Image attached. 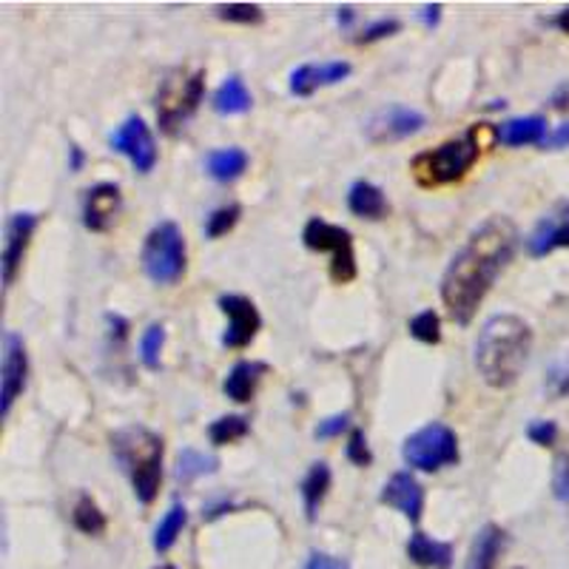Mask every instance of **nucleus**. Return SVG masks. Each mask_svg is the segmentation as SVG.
I'll list each match as a JSON object with an SVG mask.
<instances>
[{
	"mask_svg": "<svg viewBox=\"0 0 569 569\" xmlns=\"http://www.w3.org/2000/svg\"><path fill=\"white\" fill-rule=\"evenodd\" d=\"M347 209L354 211L361 220H382L388 216V197L376 182L370 180H356L347 191Z\"/></svg>",
	"mask_w": 569,
	"mask_h": 569,
	"instance_id": "obj_20",
	"label": "nucleus"
},
{
	"mask_svg": "<svg viewBox=\"0 0 569 569\" xmlns=\"http://www.w3.org/2000/svg\"><path fill=\"white\" fill-rule=\"evenodd\" d=\"M527 438L538 447H553L558 438V424L549 422V419H538L527 427Z\"/></svg>",
	"mask_w": 569,
	"mask_h": 569,
	"instance_id": "obj_38",
	"label": "nucleus"
},
{
	"mask_svg": "<svg viewBox=\"0 0 569 569\" xmlns=\"http://www.w3.org/2000/svg\"><path fill=\"white\" fill-rule=\"evenodd\" d=\"M220 311L228 316V327L223 334L225 347H248L250 342L257 339L259 327H263V316H259L257 305L250 302L248 297H239V293H223L220 297Z\"/></svg>",
	"mask_w": 569,
	"mask_h": 569,
	"instance_id": "obj_12",
	"label": "nucleus"
},
{
	"mask_svg": "<svg viewBox=\"0 0 569 569\" xmlns=\"http://www.w3.org/2000/svg\"><path fill=\"white\" fill-rule=\"evenodd\" d=\"M553 23H556V26L561 29V32H567V35H569V7L564 9V12H558L556 18H553Z\"/></svg>",
	"mask_w": 569,
	"mask_h": 569,
	"instance_id": "obj_46",
	"label": "nucleus"
},
{
	"mask_svg": "<svg viewBox=\"0 0 569 569\" xmlns=\"http://www.w3.org/2000/svg\"><path fill=\"white\" fill-rule=\"evenodd\" d=\"M248 431H250V424L245 416H223V419H216V422H211L209 438L216 447H225L248 436Z\"/></svg>",
	"mask_w": 569,
	"mask_h": 569,
	"instance_id": "obj_29",
	"label": "nucleus"
},
{
	"mask_svg": "<svg viewBox=\"0 0 569 569\" xmlns=\"http://www.w3.org/2000/svg\"><path fill=\"white\" fill-rule=\"evenodd\" d=\"M558 248H569V200L549 209L527 236L529 257H547Z\"/></svg>",
	"mask_w": 569,
	"mask_h": 569,
	"instance_id": "obj_14",
	"label": "nucleus"
},
{
	"mask_svg": "<svg viewBox=\"0 0 569 569\" xmlns=\"http://www.w3.org/2000/svg\"><path fill=\"white\" fill-rule=\"evenodd\" d=\"M302 243L308 250L316 254H331V279L336 284H347L356 279V254H354V234L342 225L325 223L320 216L308 220L302 231Z\"/></svg>",
	"mask_w": 569,
	"mask_h": 569,
	"instance_id": "obj_8",
	"label": "nucleus"
},
{
	"mask_svg": "<svg viewBox=\"0 0 569 569\" xmlns=\"http://www.w3.org/2000/svg\"><path fill=\"white\" fill-rule=\"evenodd\" d=\"M216 18H220V21L250 26V23H263L265 14L257 3H220V7H216Z\"/></svg>",
	"mask_w": 569,
	"mask_h": 569,
	"instance_id": "obj_32",
	"label": "nucleus"
},
{
	"mask_svg": "<svg viewBox=\"0 0 569 569\" xmlns=\"http://www.w3.org/2000/svg\"><path fill=\"white\" fill-rule=\"evenodd\" d=\"M404 465L422 472H438L458 461V438L445 422L424 424L422 431L410 433L402 447Z\"/></svg>",
	"mask_w": 569,
	"mask_h": 569,
	"instance_id": "obj_7",
	"label": "nucleus"
},
{
	"mask_svg": "<svg viewBox=\"0 0 569 569\" xmlns=\"http://www.w3.org/2000/svg\"><path fill=\"white\" fill-rule=\"evenodd\" d=\"M250 91L245 86L243 77L231 75L220 89L214 91V98H211V105H214L216 114H223V118H234V114H245L250 109Z\"/></svg>",
	"mask_w": 569,
	"mask_h": 569,
	"instance_id": "obj_24",
	"label": "nucleus"
},
{
	"mask_svg": "<svg viewBox=\"0 0 569 569\" xmlns=\"http://www.w3.org/2000/svg\"><path fill=\"white\" fill-rule=\"evenodd\" d=\"M220 470V458L211 456V453L194 450V447H186L177 456V465H174V479L180 484H191V481L202 479V476H214Z\"/></svg>",
	"mask_w": 569,
	"mask_h": 569,
	"instance_id": "obj_25",
	"label": "nucleus"
},
{
	"mask_svg": "<svg viewBox=\"0 0 569 569\" xmlns=\"http://www.w3.org/2000/svg\"><path fill=\"white\" fill-rule=\"evenodd\" d=\"M382 504L399 510L402 515H408L413 524L422 518L424 513V490L419 484V479L410 470L393 472L382 490Z\"/></svg>",
	"mask_w": 569,
	"mask_h": 569,
	"instance_id": "obj_16",
	"label": "nucleus"
},
{
	"mask_svg": "<svg viewBox=\"0 0 569 569\" xmlns=\"http://www.w3.org/2000/svg\"><path fill=\"white\" fill-rule=\"evenodd\" d=\"M120 209H123V194H120L118 182H98L86 191L83 225L94 234H103L114 223Z\"/></svg>",
	"mask_w": 569,
	"mask_h": 569,
	"instance_id": "obj_15",
	"label": "nucleus"
},
{
	"mask_svg": "<svg viewBox=\"0 0 569 569\" xmlns=\"http://www.w3.org/2000/svg\"><path fill=\"white\" fill-rule=\"evenodd\" d=\"M71 521H75V527L86 535H103L105 533V515L103 510L98 507V501L91 499V495H80L71 510Z\"/></svg>",
	"mask_w": 569,
	"mask_h": 569,
	"instance_id": "obj_28",
	"label": "nucleus"
},
{
	"mask_svg": "<svg viewBox=\"0 0 569 569\" xmlns=\"http://www.w3.org/2000/svg\"><path fill=\"white\" fill-rule=\"evenodd\" d=\"M495 140H501L504 146H544L547 140V120L533 114V118H515L507 123L495 125Z\"/></svg>",
	"mask_w": 569,
	"mask_h": 569,
	"instance_id": "obj_19",
	"label": "nucleus"
},
{
	"mask_svg": "<svg viewBox=\"0 0 569 569\" xmlns=\"http://www.w3.org/2000/svg\"><path fill=\"white\" fill-rule=\"evenodd\" d=\"M399 29H402V23H399L397 18H382V21H376L370 23V26L361 29V35L356 37V43H359V46H365V43H376V41H382V37L397 35Z\"/></svg>",
	"mask_w": 569,
	"mask_h": 569,
	"instance_id": "obj_37",
	"label": "nucleus"
},
{
	"mask_svg": "<svg viewBox=\"0 0 569 569\" xmlns=\"http://www.w3.org/2000/svg\"><path fill=\"white\" fill-rule=\"evenodd\" d=\"M202 98H205V75L202 71H177L163 80L160 91H157V120L166 134H177L182 123L194 118L200 109Z\"/></svg>",
	"mask_w": 569,
	"mask_h": 569,
	"instance_id": "obj_6",
	"label": "nucleus"
},
{
	"mask_svg": "<svg viewBox=\"0 0 569 569\" xmlns=\"http://www.w3.org/2000/svg\"><path fill=\"white\" fill-rule=\"evenodd\" d=\"M422 21L427 29L438 26V21H442V3H427V7L422 9Z\"/></svg>",
	"mask_w": 569,
	"mask_h": 569,
	"instance_id": "obj_43",
	"label": "nucleus"
},
{
	"mask_svg": "<svg viewBox=\"0 0 569 569\" xmlns=\"http://www.w3.org/2000/svg\"><path fill=\"white\" fill-rule=\"evenodd\" d=\"M347 461H354L356 467H370L373 465V453L368 447V438H365V431H350V438H347L345 447Z\"/></svg>",
	"mask_w": 569,
	"mask_h": 569,
	"instance_id": "obj_34",
	"label": "nucleus"
},
{
	"mask_svg": "<svg viewBox=\"0 0 569 569\" xmlns=\"http://www.w3.org/2000/svg\"><path fill=\"white\" fill-rule=\"evenodd\" d=\"M83 163H86L83 148L71 146V148H69V171H80V168H83Z\"/></svg>",
	"mask_w": 569,
	"mask_h": 569,
	"instance_id": "obj_44",
	"label": "nucleus"
},
{
	"mask_svg": "<svg viewBox=\"0 0 569 569\" xmlns=\"http://www.w3.org/2000/svg\"><path fill=\"white\" fill-rule=\"evenodd\" d=\"M239 214H243L239 205H223V209L211 211L209 220H205V236H209V239L225 236L236 223H239Z\"/></svg>",
	"mask_w": 569,
	"mask_h": 569,
	"instance_id": "obj_33",
	"label": "nucleus"
},
{
	"mask_svg": "<svg viewBox=\"0 0 569 569\" xmlns=\"http://www.w3.org/2000/svg\"><path fill=\"white\" fill-rule=\"evenodd\" d=\"M163 345H166V327L154 322V325L146 327L143 339H140V361H143L148 370L160 368Z\"/></svg>",
	"mask_w": 569,
	"mask_h": 569,
	"instance_id": "obj_30",
	"label": "nucleus"
},
{
	"mask_svg": "<svg viewBox=\"0 0 569 569\" xmlns=\"http://www.w3.org/2000/svg\"><path fill=\"white\" fill-rule=\"evenodd\" d=\"M112 450L118 465L129 472L140 504H152L160 493L163 438L143 424H132L114 433Z\"/></svg>",
	"mask_w": 569,
	"mask_h": 569,
	"instance_id": "obj_3",
	"label": "nucleus"
},
{
	"mask_svg": "<svg viewBox=\"0 0 569 569\" xmlns=\"http://www.w3.org/2000/svg\"><path fill=\"white\" fill-rule=\"evenodd\" d=\"M305 569H347V564L334 556H325V553H313V556L308 558Z\"/></svg>",
	"mask_w": 569,
	"mask_h": 569,
	"instance_id": "obj_40",
	"label": "nucleus"
},
{
	"mask_svg": "<svg viewBox=\"0 0 569 569\" xmlns=\"http://www.w3.org/2000/svg\"><path fill=\"white\" fill-rule=\"evenodd\" d=\"M569 146V123H561L553 134H547L544 148H567Z\"/></svg>",
	"mask_w": 569,
	"mask_h": 569,
	"instance_id": "obj_41",
	"label": "nucleus"
},
{
	"mask_svg": "<svg viewBox=\"0 0 569 569\" xmlns=\"http://www.w3.org/2000/svg\"><path fill=\"white\" fill-rule=\"evenodd\" d=\"M427 125L422 112L416 109H408V105H388L382 112H376L373 118L365 125V137L376 146H384V143H399V140H408L413 134H419Z\"/></svg>",
	"mask_w": 569,
	"mask_h": 569,
	"instance_id": "obj_11",
	"label": "nucleus"
},
{
	"mask_svg": "<svg viewBox=\"0 0 569 569\" xmlns=\"http://www.w3.org/2000/svg\"><path fill=\"white\" fill-rule=\"evenodd\" d=\"M354 18H356L354 7H339V12H336V21H339L342 29L350 26V23H354Z\"/></svg>",
	"mask_w": 569,
	"mask_h": 569,
	"instance_id": "obj_45",
	"label": "nucleus"
},
{
	"mask_svg": "<svg viewBox=\"0 0 569 569\" xmlns=\"http://www.w3.org/2000/svg\"><path fill=\"white\" fill-rule=\"evenodd\" d=\"M112 148L129 157V163L140 174L154 171V166H157V143H154L152 129L140 114H129L123 120V125L112 134Z\"/></svg>",
	"mask_w": 569,
	"mask_h": 569,
	"instance_id": "obj_10",
	"label": "nucleus"
},
{
	"mask_svg": "<svg viewBox=\"0 0 569 569\" xmlns=\"http://www.w3.org/2000/svg\"><path fill=\"white\" fill-rule=\"evenodd\" d=\"M518 248V228L507 216H490L467 236L442 277V302L453 322L467 327Z\"/></svg>",
	"mask_w": 569,
	"mask_h": 569,
	"instance_id": "obj_1",
	"label": "nucleus"
},
{
	"mask_svg": "<svg viewBox=\"0 0 569 569\" xmlns=\"http://www.w3.org/2000/svg\"><path fill=\"white\" fill-rule=\"evenodd\" d=\"M186 521H188V510L182 507L180 501L171 504V510L163 515V521L157 524V529H154V549H157V553H168V549L174 547V542L180 538Z\"/></svg>",
	"mask_w": 569,
	"mask_h": 569,
	"instance_id": "obj_27",
	"label": "nucleus"
},
{
	"mask_svg": "<svg viewBox=\"0 0 569 569\" xmlns=\"http://www.w3.org/2000/svg\"><path fill=\"white\" fill-rule=\"evenodd\" d=\"M265 373H268V365H265V361H236L223 382L225 397L236 404L250 402L254 393H257L259 379H263Z\"/></svg>",
	"mask_w": 569,
	"mask_h": 569,
	"instance_id": "obj_18",
	"label": "nucleus"
},
{
	"mask_svg": "<svg viewBox=\"0 0 569 569\" xmlns=\"http://www.w3.org/2000/svg\"><path fill=\"white\" fill-rule=\"evenodd\" d=\"M347 427H350V416H347V413H336V416H331V419H325V422L316 424V431H313V436L325 442V438L342 436V433H345Z\"/></svg>",
	"mask_w": 569,
	"mask_h": 569,
	"instance_id": "obj_39",
	"label": "nucleus"
},
{
	"mask_svg": "<svg viewBox=\"0 0 569 569\" xmlns=\"http://www.w3.org/2000/svg\"><path fill=\"white\" fill-rule=\"evenodd\" d=\"M37 228V216L29 211H18L7 220V243H3V259H0V274H3V288H12L14 277L21 271V263L26 257L29 239Z\"/></svg>",
	"mask_w": 569,
	"mask_h": 569,
	"instance_id": "obj_13",
	"label": "nucleus"
},
{
	"mask_svg": "<svg viewBox=\"0 0 569 569\" xmlns=\"http://www.w3.org/2000/svg\"><path fill=\"white\" fill-rule=\"evenodd\" d=\"M507 544V533L495 524H484L476 535V542H472L470 549V558H467V567L465 569H493L495 567V558L501 556V549Z\"/></svg>",
	"mask_w": 569,
	"mask_h": 569,
	"instance_id": "obj_22",
	"label": "nucleus"
},
{
	"mask_svg": "<svg viewBox=\"0 0 569 569\" xmlns=\"http://www.w3.org/2000/svg\"><path fill=\"white\" fill-rule=\"evenodd\" d=\"M553 495L564 504L569 501V453H558L553 461Z\"/></svg>",
	"mask_w": 569,
	"mask_h": 569,
	"instance_id": "obj_36",
	"label": "nucleus"
},
{
	"mask_svg": "<svg viewBox=\"0 0 569 569\" xmlns=\"http://www.w3.org/2000/svg\"><path fill=\"white\" fill-rule=\"evenodd\" d=\"M533 350V327L515 313H495L476 339V368L490 388L507 390L518 382Z\"/></svg>",
	"mask_w": 569,
	"mask_h": 569,
	"instance_id": "obj_2",
	"label": "nucleus"
},
{
	"mask_svg": "<svg viewBox=\"0 0 569 569\" xmlns=\"http://www.w3.org/2000/svg\"><path fill=\"white\" fill-rule=\"evenodd\" d=\"M410 336L424 345H438L442 342V320L436 311H422L410 320Z\"/></svg>",
	"mask_w": 569,
	"mask_h": 569,
	"instance_id": "obj_31",
	"label": "nucleus"
},
{
	"mask_svg": "<svg viewBox=\"0 0 569 569\" xmlns=\"http://www.w3.org/2000/svg\"><path fill=\"white\" fill-rule=\"evenodd\" d=\"M350 75V63L347 60H331V63H305L291 75V91L297 98H308L316 89L325 86L342 83Z\"/></svg>",
	"mask_w": 569,
	"mask_h": 569,
	"instance_id": "obj_17",
	"label": "nucleus"
},
{
	"mask_svg": "<svg viewBox=\"0 0 569 569\" xmlns=\"http://www.w3.org/2000/svg\"><path fill=\"white\" fill-rule=\"evenodd\" d=\"M140 265L152 282L171 284L186 274V236L177 223H160L148 231Z\"/></svg>",
	"mask_w": 569,
	"mask_h": 569,
	"instance_id": "obj_5",
	"label": "nucleus"
},
{
	"mask_svg": "<svg viewBox=\"0 0 569 569\" xmlns=\"http://www.w3.org/2000/svg\"><path fill=\"white\" fill-rule=\"evenodd\" d=\"M157 569H174V567H157Z\"/></svg>",
	"mask_w": 569,
	"mask_h": 569,
	"instance_id": "obj_47",
	"label": "nucleus"
},
{
	"mask_svg": "<svg viewBox=\"0 0 569 569\" xmlns=\"http://www.w3.org/2000/svg\"><path fill=\"white\" fill-rule=\"evenodd\" d=\"M549 105L558 109V112H569V80L549 94Z\"/></svg>",
	"mask_w": 569,
	"mask_h": 569,
	"instance_id": "obj_42",
	"label": "nucleus"
},
{
	"mask_svg": "<svg viewBox=\"0 0 569 569\" xmlns=\"http://www.w3.org/2000/svg\"><path fill=\"white\" fill-rule=\"evenodd\" d=\"M487 132V125H472L470 132L461 134L456 140H447L433 152H422L413 157L410 163V171L419 180V186L436 188V186H450L458 182L476 166L481 154V134Z\"/></svg>",
	"mask_w": 569,
	"mask_h": 569,
	"instance_id": "obj_4",
	"label": "nucleus"
},
{
	"mask_svg": "<svg viewBox=\"0 0 569 569\" xmlns=\"http://www.w3.org/2000/svg\"><path fill=\"white\" fill-rule=\"evenodd\" d=\"M547 390H549V397H556V399L569 397V354L549 368Z\"/></svg>",
	"mask_w": 569,
	"mask_h": 569,
	"instance_id": "obj_35",
	"label": "nucleus"
},
{
	"mask_svg": "<svg viewBox=\"0 0 569 569\" xmlns=\"http://www.w3.org/2000/svg\"><path fill=\"white\" fill-rule=\"evenodd\" d=\"M29 376V356L23 336L14 331L3 334V365H0V416L9 419L14 399L21 397L26 388Z\"/></svg>",
	"mask_w": 569,
	"mask_h": 569,
	"instance_id": "obj_9",
	"label": "nucleus"
},
{
	"mask_svg": "<svg viewBox=\"0 0 569 569\" xmlns=\"http://www.w3.org/2000/svg\"><path fill=\"white\" fill-rule=\"evenodd\" d=\"M248 168V154L243 148H214V152L205 157V171H209L211 180L216 182H234L239 180Z\"/></svg>",
	"mask_w": 569,
	"mask_h": 569,
	"instance_id": "obj_23",
	"label": "nucleus"
},
{
	"mask_svg": "<svg viewBox=\"0 0 569 569\" xmlns=\"http://www.w3.org/2000/svg\"><path fill=\"white\" fill-rule=\"evenodd\" d=\"M410 561L427 569H450L453 567V547L445 542H436L427 533H413L408 542Z\"/></svg>",
	"mask_w": 569,
	"mask_h": 569,
	"instance_id": "obj_21",
	"label": "nucleus"
},
{
	"mask_svg": "<svg viewBox=\"0 0 569 569\" xmlns=\"http://www.w3.org/2000/svg\"><path fill=\"white\" fill-rule=\"evenodd\" d=\"M327 490H331V467L325 461H316V465H311L305 479H302V487H299L302 501H305L308 521H316V513H320Z\"/></svg>",
	"mask_w": 569,
	"mask_h": 569,
	"instance_id": "obj_26",
	"label": "nucleus"
}]
</instances>
